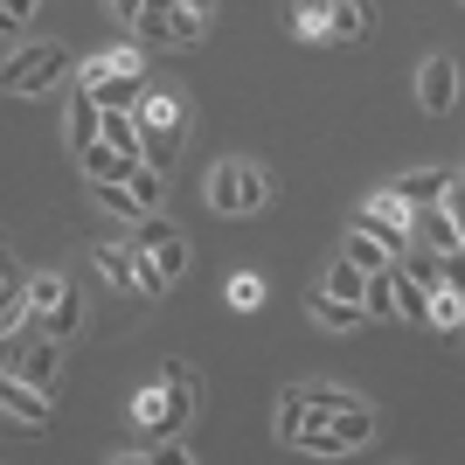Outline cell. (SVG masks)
I'll use <instances>...</instances> for the list:
<instances>
[{"mask_svg": "<svg viewBox=\"0 0 465 465\" xmlns=\"http://www.w3.org/2000/svg\"><path fill=\"white\" fill-rule=\"evenodd\" d=\"M194 410V369L188 361H167L160 369V382H146L133 396V424H139V445H153V438H174L181 424H188Z\"/></svg>", "mask_w": 465, "mask_h": 465, "instance_id": "obj_1", "label": "cell"}, {"mask_svg": "<svg viewBox=\"0 0 465 465\" xmlns=\"http://www.w3.org/2000/svg\"><path fill=\"white\" fill-rule=\"evenodd\" d=\"M63 77H70V49H63V42H28V49H15V56H7V70H0V84H7L15 97L56 91Z\"/></svg>", "mask_w": 465, "mask_h": 465, "instance_id": "obj_2", "label": "cell"}, {"mask_svg": "<svg viewBox=\"0 0 465 465\" xmlns=\"http://www.w3.org/2000/svg\"><path fill=\"white\" fill-rule=\"evenodd\" d=\"M139 125H146V160L174 174V160H181V97L174 91H146L139 97Z\"/></svg>", "mask_w": 465, "mask_h": 465, "instance_id": "obj_3", "label": "cell"}, {"mask_svg": "<svg viewBox=\"0 0 465 465\" xmlns=\"http://www.w3.org/2000/svg\"><path fill=\"white\" fill-rule=\"evenodd\" d=\"M133 251L146 257V264H160L167 278H181V272H188V236H181V230H174V223H167L160 209H146V215L133 223Z\"/></svg>", "mask_w": 465, "mask_h": 465, "instance_id": "obj_4", "label": "cell"}, {"mask_svg": "<svg viewBox=\"0 0 465 465\" xmlns=\"http://www.w3.org/2000/svg\"><path fill=\"white\" fill-rule=\"evenodd\" d=\"M361 230H375L389 251L403 257V251H410V236H417V209H410L396 188H375L369 202H361Z\"/></svg>", "mask_w": 465, "mask_h": 465, "instance_id": "obj_5", "label": "cell"}, {"mask_svg": "<svg viewBox=\"0 0 465 465\" xmlns=\"http://www.w3.org/2000/svg\"><path fill=\"white\" fill-rule=\"evenodd\" d=\"M459 63H451V56H424V63H417V104H424V112L430 118H445L451 112V104H459Z\"/></svg>", "mask_w": 465, "mask_h": 465, "instance_id": "obj_6", "label": "cell"}, {"mask_svg": "<svg viewBox=\"0 0 465 465\" xmlns=\"http://www.w3.org/2000/svg\"><path fill=\"white\" fill-rule=\"evenodd\" d=\"M0 410L15 430H49V389L21 382V375H0Z\"/></svg>", "mask_w": 465, "mask_h": 465, "instance_id": "obj_7", "label": "cell"}, {"mask_svg": "<svg viewBox=\"0 0 465 465\" xmlns=\"http://www.w3.org/2000/svg\"><path fill=\"white\" fill-rule=\"evenodd\" d=\"M77 167H84L91 188H104V181H133L139 174V153H125V146H112V139H91V146L77 153Z\"/></svg>", "mask_w": 465, "mask_h": 465, "instance_id": "obj_8", "label": "cell"}, {"mask_svg": "<svg viewBox=\"0 0 465 465\" xmlns=\"http://www.w3.org/2000/svg\"><path fill=\"white\" fill-rule=\"evenodd\" d=\"M209 209L215 215H243V153H230V160H215V174H209Z\"/></svg>", "mask_w": 465, "mask_h": 465, "instance_id": "obj_9", "label": "cell"}, {"mask_svg": "<svg viewBox=\"0 0 465 465\" xmlns=\"http://www.w3.org/2000/svg\"><path fill=\"white\" fill-rule=\"evenodd\" d=\"M306 312H312V320H320L327 333H354L361 320H369V306H361V299H333V292H312Z\"/></svg>", "mask_w": 465, "mask_h": 465, "instance_id": "obj_10", "label": "cell"}, {"mask_svg": "<svg viewBox=\"0 0 465 465\" xmlns=\"http://www.w3.org/2000/svg\"><path fill=\"white\" fill-rule=\"evenodd\" d=\"M63 299H70V278H63V272H35V278H28V306H21V312L49 333V312H56Z\"/></svg>", "mask_w": 465, "mask_h": 465, "instance_id": "obj_11", "label": "cell"}, {"mask_svg": "<svg viewBox=\"0 0 465 465\" xmlns=\"http://www.w3.org/2000/svg\"><path fill=\"white\" fill-rule=\"evenodd\" d=\"M410 243H430V251H459L465 243V230L451 223V209L445 202H430V209H417V236Z\"/></svg>", "mask_w": 465, "mask_h": 465, "instance_id": "obj_12", "label": "cell"}, {"mask_svg": "<svg viewBox=\"0 0 465 465\" xmlns=\"http://www.w3.org/2000/svg\"><path fill=\"white\" fill-rule=\"evenodd\" d=\"M91 139H104V104L77 84V97H70V153H84Z\"/></svg>", "mask_w": 465, "mask_h": 465, "instance_id": "obj_13", "label": "cell"}, {"mask_svg": "<svg viewBox=\"0 0 465 465\" xmlns=\"http://www.w3.org/2000/svg\"><path fill=\"white\" fill-rule=\"evenodd\" d=\"M341 257H348V264H361V272H389V264H396V251H389V243H382V236H375V230H361V223H354V230H348V243H341Z\"/></svg>", "mask_w": 465, "mask_h": 465, "instance_id": "obj_14", "label": "cell"}, {"mask_svg": "<svg viewBox=\"0 0 465 465\" xmlns=\"http://www.w3.org/2000/svg\"><path fill=\"white\" fill-rule=\"evenodd\" d=\"M369 28H375V7H369V0H333V42H341V49L369 42Z\"/></svg>", "mask_w": 465, "mask_h": 465, "instance_id": "obj_15", "label": "cell"}, {"mask_svg": "<svg viewBox=\"0 0 465 465\" xmlns=\"http://www.w3.org/2000/svg\"><path fill=\"white\" fill-rule=\"evenodd\" d=\"M445 181H451V174H438V167H417V174H396L389 188L403 194L410 209H430V202H445Z\"/></svg>", "mask_w": 465, "mask_h": 465, "instance_id": "obj_16", "label": "cell"}, {"mask_svg": "<svg viewBox=\"0 0 465 465\" xmlns=\"http://www.w3.org/2000/svg\"><path fill=\"white\" fill-rule=\"evenodd\" d=\"M292 35L333 42V0H292Z\"/></svg>", "mask_w": 465, "mask_h": 465, "instance_id": "obj_17", "label": "cell"}, {"mask_svg": "<svg viewBox=\"0 0 465 465\" xmlns=\"http://www.w3.org/2000/svg\"><path fill=\"white\" fill-rule=\"evenodd\" d=\"M396 320H410V327H438V320H430V292L417 285L403 264H396Z\"/></svg>", "mask_w": 465, "mask_h": 465, "instance_id": "obj_18", "label": "cell"}, {"mask_svg": "<svg viewBox=\"0 0 465 465\" xmlns=\"http://www.w3.org/2000/svg\"><path fill=\"white\" fill-rule=\"evenodd\" d=\"M333 430L348 438V451H369L382 424H375V410H369V403H348V410H333Z\"/></svg>", "mask_w": 465, "mask_h": 465, "instance_id": "obj_19", "label": "cell"}, {"mask_svg": "<svg viewBox=\"0 0 465 465\" xmlns=\"http://www.w3.org/2000/svg\"><path fill=\"white\" fill-rule=\"evenodd\" d=\"M396 264H403V272L417 278L424 292H438V285H445V251H430V243H410V251L396 257Z\"/></svg>", "mask_w": 465, "mask_h": 465, "instance_id": "obj_20", "label": "cell"}, {"mask_svg": "<svg viewBox=\"0 0 465 465\" xmlns=\"http://www.w3.org/2000/svg\"><path fill=\"white\" fill-rule=\"evenodd\" d=\"M320 292H333V299H361V306H369V272L348 264V257H333V272H327V285H320Z\"/></svg>", "mask_w": 465, "mask_h": 465, "instance_id": "obj_21", "label": "cell"}, {"mask_svg": "<svg viewBox=\"0 0 465 465\" xmlns=\"http://www.w3.org/2000/svg\"><path fill=\"white\" fill-rule=\"evenodd\" d=\"M202 35H209V15H194V7H174V15H167V49H194Z\"/></svg>", "mask_w": 465, "mask_h": 465, "instance_id": "obj_22", "label": "cell"}, {"mask_svg": "<svg viewBox=\"0 0 465 465\" xmlns=\"http://www.w3.org/2000/svg\"><path fill=\"white\" fill-rule=\"evenodd\" d=\"M272 174H264V167H257V160H243V215H264L272 209Z\"/></svg>", "mask_w": 465, "mask_h": 465, "instance_id": "obj_23", "label": "cell"}, {"mask_svg": "<svg viewBox=\"0 0 465 465\" xmlns=\"http://www.w3.org/2000/svg\"><path fill=\"white\" fill-rule=\"evenodd\" d=\"M49 333H56V341H77V333H84V292L77 285H70V299L49 312Z\"/></svg>", "mask_w": 465, "mask_h": 465, "instance_id": "obj_24", "label": "cell"}, {"mask_svg": "<svg viewBox=\"0 0 465 465\" xmlns=\"http://www.w3.org/2000/svg\"><path fill=\"white\" fill-rule=\"evenodd\" d=\"M430 320H438L445 333H459V320H465V292H459V285H438V292H430Z\"/></svg>", "mask_w": 465, "mask_h": 465, "instance_id": "obj_25", "label": "cell"}, {"mask_svg": "<svg viewBox=\"0 0 465 465\" xmlns=\"http://www.w3.org/2000/svg\"><path fill=\"white\" fill-rule=\"evenodd\" d=\"M104 70H146V56H139V49H104V56L84 63V77H77V84H97Z\"/></svg>", "mask_w": 465, "mask_h": 465, "instance_id": "obj_26", "label": "cell"}, {"mask_svg": "<svg viewBox=\"0 0 465 465\" xmlns=\"http://www.w3.org/2000/svg\"><path fill=\"white\" fill-rule=\"evenodd\" d=\"M230 306L236 312H257V306H264V278H257V272H236L230 278Z\"/></svg>", "mask_w": 465, "mask_h": 465, "instance_id": "obj_27", "label": "cell"}, {"mask_svg": "<svg viewBox=\"0 0 465 465\" xmlns=\"http://www.w3.org/2000/svg\"><path fill=\"white\" fill-rule=\"evenodd\" d=\"M306 424V389H285V396H278V438H285L292 445V430Z\"/></svg>", "mask_w": 465, "mask_h": 465, "instance_id": "obj_28", "label": "cell"}, {"mask_svg": "<svg viewBox=\"0 0 465 465\" xmlns=\"http://www.w3.org/2000/svg\"><path fill=\"white\" fill-rule=\"evenodd\" d=\"M299 389H306V403L327 410V417H333V410H348V403H361V396H348V389H333V382H299Z\"/></svg>", "mask_w": 465, "mask_h": 465, "instance_id": "obj_29", "label": "cell"}, {"mask_svg": "<svg viewBox=\"0 0 465 465\" xmlns=\"http://www.w3.org/2000/svg\"><path fill=\"white\" fill-rule=\"evenodd\" d=\"M369 312H382V320H389V312H396V264L369 278Z\"/></svg>", "mask_w": 465, "mask_h": 465, "instance_id": "obj_30", "label": "cell"}, {"mask_svg": "<svg viewBox=\"0 0 465 465\" xmlns=\"http://www.w3.org/2000/svg\"><path fill=\"white\" fill-rule=\"evenodd\" d=\"M445 209H451V223L465 230V174H451V181H445Z\"/></svg>", "mask_w": 465, "mask_h": 465, "instance_id": "obj_31", "label": "cell"}, {"mask_svg": "<svg viewBox=\"0 0 465 465\" xmlns=\"http://www.w3.org/2000/svg\"><path fill=\"white\" fill-rule=\"evenodd\" d=\"M35 7H42V0H0V21H28Z\"/></svg>", "mask_w": 465, "mask_h": 465, "instance_id": "obj_32", "label": "cell"}, {"mask_svg": "<svg viewBox=\"0 0 465 465\" xmlns=\"http://www.w3.org/2000/svg\"><path fill=\"white\" fill-rule=\"evenodd\" d=\"M139 7H146V0H112V15L125 21V28H133V21H139Z\"/></svg>", "mask_w": 465, "mask_h": 465, "instance_id": "obj_33", "label": "cell"}, {"mask_svg": "<svg viewBox=\"0 0 465 465\" xmlns=\"http://www.w3.org/2000/svg\"><path fill=\"white\" fill-rule=\"evenodd\" d=\"M174 7H194V15H209V7H215V0H174Z\"/></svg>", "mask_w": 465, "mask_h": 465, "instance_id": "obj_34", "label": "cell"}, {"mask_svg": "<svg viewBox=\"0 0 465 465\" xmlns=\"http://www.w3.org/2000/svg\"><path fill=\"white\" fill-rule=\"evenodd\" d=\"M459 7H465V0H459Z\"/></svg>", "mask_w": 465, "mask_h": 465, "instance_id": "obj_35", "label": "cell"}]
</instances>
